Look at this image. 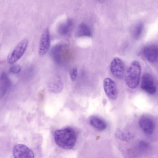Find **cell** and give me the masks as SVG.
I'll list each match as a JSON object with an SVG mask.
<instances>
[{
    "instance_id": "obj_1",
    "label": "cell",
    "mask_w": 158,
    "mask_h": 158,
    "mask_svg": "<svg viewBox=\"0 0 158 158\" xmlns=\"http://www.w3.org/2000/svg\"><path fill=\"white\" fill-rule=\"evenodd\" d=\"M54 138L56 144L60 148L66 150L72 149L76 144L77 139L75 130L71 127L56 131Z\"/></svg>"
},
{
    "instance_id": "obj_2",
    "label": "cell",
    "mask_w": 158,
    "mask_h": 158,
    "mask_svg": "<svg viewBox=\"0 0 158 158\" xmlns=\"http://www.w3.org/2000/svg\"><path fill=\"white\" fill-rule=\"evenodd\" d=\"M141 67L137 61L132 62L127 69L125 75L124 80L126 85L134 89L138 85L140 80Z\"/></svg>"
},
{
    "instance_id": "obj_3",
    "label": "cell",
    "mask_w": 158,
    "mask_h": 158,
    "mask_svg": "<svg viewBox=\"0 0 158 158\" xmlns=\"http://www.w3.org/2000/svg\"><path fill=\"white\" fill-rule=\"evenodd\" d=\"M28 41L24 39L19 42L12 51L8 55L7 60L9 64H12L19 60L27 50Z\"/></svg>"
},
{
    "instance_id": "obj_4",
    "label": "cell",
    "mask_w": 158,
    "mask_h": 158,
    "mask_svg": "<svg viewBox=\"0 0 158 158\" xmlns=\"http://www.w3.org/2000/svg\"><path fill=\"white\" fill-rule=\"evenodd\" d=\"M66 48L65 45L61 44H57L52 47L50 55L54 62L58 64L63 62L66 53Z\"/></svg>"
},
{
    "instance_id": "obj_5",
    "label": "cell",
    "mask_w": 158,
    "mask_h": 158,
    "mask_svg": "<svg viewBox=\"0 0 158 158\" xmlns=\"http://www.w3.org/2000/svg\"><path fill=\"white\" fill-rule=\"evenodd\" d=\"M103 87L105 93L109 98L114 100L117 98V87L113 80L108 77L105 78L103 81Z\"/></svg>"
},
{
    "instance_id": "obj_6",
    "label": "cell",
    "mask_w": 158,
    "mask_h": 158,
    "mask_svg": "<svg viewBox=\"0 0 158 158\" xmlns=\"http://www.w3.org/2000/svg\"><path fill=\"white\" fill-rule=\"evenodd\" d=\"M110 72L113 75L117 78L122 79L124 74V67L121 60L118 57L114 58L110 64Z\"/></svg>"
},
{
    "instance_id": "obj_7",
    "label": "cell",
    "mask_w": 158,
    "mask_h": 158,
    "mask_svg": "<svg viewBox=\"0 0 158 158\" xmlns=\"http://www.w3.org/2000/svg\"><path fill=\"white\" fill-rule=\"evenodd\" d=\"M50 45V37L48 28L43 31L40 40L38 53L40 56L45 55L48 51Z\"/></svg>"
},
{
    "instance_id": "obj_8",
    "label": "cell",
    "mask_w": 158,
    "mask_h": 158,
    "mask_svg": "<svg viewBox=\"0 0 158 158\" xmlns=\"http://www.w3.org/2000/svg\"><path fill=\"white\" fill-rule=\"evenodd\" d=\"M140 86L142 90L150 94H154L156 91L153 77L148 73H145L143 75Z\"/></svg>"
},
{
    "instance_id": "obj_9",
    "label": "cell",
    "mask_w": 158,
    "mask_h": 158,
    "mask_svg": "<svg viewBox=\"0 0 158 158\" xmlns=\"http://www.w3.org/2000/svg\"><path fill=\"white\" fill-rule=\"evenodd\" d=\"M13 154L15 158H34L33 151L26 145L22 144L15 145L13 150Z\"/></svg>"
},
{
    "instance_id": "obj_10",
    "label": "cell",
    "mask_w": 158,
    "mask_h": 158,
    "mask_svg": "<svg viewBox=\"0 0 158 158\" xmlns=\"http://www.w3.org/2000/svg\"><path fill=\"white\" fill-rule=\"evenodd\" d=\"M48 87L50 92L55 94L61 92L63 89V82L60 77L56 76L49 81Z\"/></svg>"
},
{
    "instance_id": "obj_11",
    "label": "cell",
    "mask_w": 158,
    "mask_h": 158,
    "mask_svg": "<svg viewBox=\"0 0 158 158\" xmlns=\"http://www.w3.org/2000/svg\"><path fill=\"white\" fill-rule=\"evenodd\" d=\"M143 53L147 60L154 63L158 58V48L155 45L148 46L143 49Z\"/></svg>"
},
{
    "instance_id": "obj_12",
    "label": "cell",
    "mask_w": 158,
    "mask_h": 158,
    "mask_svg": "<svg viewBox=\"0 0 158 158\" xmlns=\"http://www.w3.org/2000/svg\"><path fill=\"white\" fill-rule=\"evenodd\" d=\"M139 124L140 127L146 134H150L154 131V124L151 119L148 118L143 117L140 118Z\"/></svg>"
},
{
    "instance_id": "obj_13",
    "label": "cell",
    "mask_w": 158,
    "mask_h": 158,
    "mask_svg": "<svg viewBox=\"0 0 158 158\" xmlns=\"http://www.w3.org/2000/svg\"><path fill=\"white\" fill-rule=\"evenodd\" d=\"M11 81L4 72L2 73L0 78V87L1 95H3L11 85Z\"/></svg>"
},
{
    "instance_id": "obj_14",
    "label": "cell",
    "mask_w": 158,
    "mask_h": 158,
    "mask_svg": "<svg viewBox=\"0 0 158 158\" xmlns=\"http://www.w3.org/2000/svg\"><path fill=\"white\" fill-rule=\"evenodd\" d=\"M89 122L93 127L99 131L104 130L106 127L105 122L101 118L96 116L91 117L89 118Z\"/></svg>"
},
{
    "instance_id": "obj_15",
    "label": "cell",
    "mask_w": 158,
    "mask_h": 158,
    "mask_svg": "<svg viewBox=\"0 0 158 158\" xmlns=\"http://www.w3.org/2000/svg\"><path fill=\"white\" fill-rule=\"evenodd\" d=\"M72 20L69 19L65 22L60 24L58 28V33L62 35H65L71 31L73 27Z\"/></svg>"
},
{
    "instance_id": "obj_16",
    "label": "cell",
    "mask_w": 158,
    "mask_h": 158,
    "mask_svg": "<svg viewBox=\"0 0 158 158\" xmlns=\"http://www.w3.org/2000/svg\"><path fill=\"white\" fill-rule=\"evenodd\" d=\"M78 37H90L92 31L89 27L84 23H81L79 25L77 32Z\"/></svg>"
},
{
    "instance_id": "obj_17",
    "label": "cell",
    "mask_w": 158,
    "mask_h": 158,
    "mask_svg": "<svg viewBox=\"0 0 158 158\" xmlns=\"http://www.w3.org/2000/svg\"><path fill=\"white\" fill-rule=\"evenodd\" d=\"M115 135L118 139L123 141L128 140L133 137L131 133L120 129H118L116 131Z\"/></svg>"
},
{
    "instance_id": "obj_18",
    "label": "cell",
    "mask_w": 158,
    "mask_h": 158,
    "mask_svg": "<svg viewBox=\"0 0 158 158\" xmlns=\"http://www.w3.org/2000/svg\"><path fill=\"white\" fill-rule=\"evenodd\" d=\"M144 29V25L142 22L138 23L135 26L133 31V35L136 40H138L142 35Z\"/></svg>"
},
{
    "instance_id": "obj_19",
    "label": "cell",
    "mask_w": 158,
    "mask_h": 158,
    "mask_svg": "<svg viewBox=\"0 0 158 158\" xmlns=\"http://www.w3.org/2000/svg\"><path fill=\"white\" fill-rule=\"evenodd\" d=\"M21 70V67L19 65L15 64L10 66L9 68V71L11 73L16 74L19 73Z\"/></svg>"
},
{
    "instance_id": "obj_20",
    "label": "cell",
    "mask_w": 158,
    "mask_h": 158,
    "mask_svg": "<svg viewBox=\"0 0 158 158\" xmlns=\"http://www.w3.org/2000/svg\"><path fill=\"white\" fill-rule=\"evenodd\" d=\"M77 69L76 67L74 68L70 73V77L72 81H75L77 79Z\"/></svg>"
},
{
    "instance_id": "obj_21",
    "label": "cell",
    "mask_w": 158,
    "mask_h": 158,
    "mask_svg": "<svg viewBox=\"0 0 158 158\" xmlns=\"http://www.w3.org/2000/svg\"></svg>"
}]
</instances>
